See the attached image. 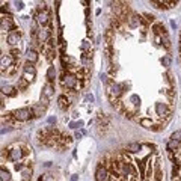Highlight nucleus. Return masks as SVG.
I'll list each match as a JSON object with an SVG mask.
<instances>
[{
  "instance_id": "obj_18",
  "label": "nucleus",
  "mask_w": 181,
  "mask_h": 181,
  "mask_svg": "<svg viewBox=\"0 0 181 181\" xmlns=\"http://www.w3.org/2000/svg\"><path fill=\"white\" fill-rule=\"evenodd\" d=\"M0 174H2V181H11V175L8 171H5V168H2Z\"/></svg>"
},
{
  "instance_id": "obj_15",
  "label": "nucleus",
  "mask_w": 181,
  "mask_h": 181,
  "mask_svg": "<svg viewBox=\"0 0 181 181\" xmlns=\"http://www.w3.org/2000/svg\"><path fill=\"white\" fill-rule=\"evenodd\" d=\"M11 57H12V60L17 63V62H20V50H17V48H12L11 50Z\"/></svg>"
},
{
  "instance_id": "obj_21",
  "label": "nucleus",
  "mask_w": 181,
  "mask_h": 181,
  "mask_svg": "<svg viewBox=\"0 0 181 181\" xmlns=\"http://www.w3.org/2000/svg\"><path fill=\"white\" fill-rule=\"evenodd\" d=\"M171 139H175V140H180V142H181V131H175V133L172 135Z\"/></svg>"
},
{
  "instance_id": "obj_13",
  "label": "nucleus",
  "mask_w": 181,
  "mask_h": 181,
  "mask_svg": "<svg viewBox=\"0 0 181 181\" xmlns=\"http://www.w3.org/2000/svg\"><path fill=\"white\" fill-rule=\"evenodd\" d=\"M140 148H142L140 143H130V145H127V151L128 152H137V151H140Z\"/></svg>"
},
{
  "instance_id": "obj_11",
  "label": "nucleus",
  "mask_w": 181,
  "mask_h": 181,
  "mask_svg": "<svg viewBox=\"0 0 181 181\" xmlns=\"http://www.w3.org/2000/svg\"><path fill=\"white\" fill-rule=\"evenodd\" d=\"M51 94H53V86H51V83H47L44 86V98L48 100L51 97Z\"/></svg>"
},
{
  "instance_id": "obj_2",
  "label": "nucleus",
  "mask_w": 181,
  "mask_h": 181,
  "mask_svg": "<svg viewBox=\"0 0 181 181\" xmlns=\"http://www.w3.org/2000/svg\"><path fill=\"white\" fill-rule=\"evenodd\" d=\"M95 178H97V181H110V172H109V169L104 168L103 165H100L97 168Z\"/></svg>"
},
{
  "instance_id": "obj_9",
  "label": "nucleus",
  "mask_w": 181,
  "mask_h": 181,
  "mask_svg": "<svg viewBox=\"0 0 181 181\" xmlns=\"http://www.w3.org/2000/svg\"><path fill=\"white\" fill-rule=\"evenodd\" d=\"M181 145L180 140H175V139H171V142L168 143V151H175V149H178Z\"/></svg>"
},
{
  "instance_id": "obj_8",
  "label": "nucleus",
  "mask_w": 181,
  "mask_h": 181,
  "mask_svg": "<svg viewBox=\"0 0 181 181\" xmlns=\"http://www.w3.org/2000/svg\"><path fill=\"white\" fill-rule=\"evenodd\" d=\"M18 38H20V32H12V33L8 35V43L11 45L17 44L18 43Z\"/></svg>"
},
{
  "instance_id": "obj_16",
  "label": "nucleus",
  "mask_w": 181,
  "mask_h": 181,
  "mask_svg": "<svg viewBox=\"0 0 181 181\" xmlns=\"http://www.w3.org/2000/svg\"><path fill=\"white\" fill-rule=\"evenodd\" d=\"M17 70H18L17 63H12V65H11V67H9V68H8L5 73H6V76H14V74L17 73ZM5 73H3V74H5Z\"/></svg>"
},
{
  "instance_id": "obj_6",
  "label": "nucleus",
  "mask_w": 181,
  "mask_h": 181,
  "mask_svg": "<svg viewBox=\"0 0 181 181\" xmlns=\"http://www.w3.org/2000/svg\"><path fill=\"white\" fill-rule=\"evenodd\" d=\"M152 30H154L155 36H159V35H162V36H168V33H166V29H165V26H163L162 23H157V24H154Z\"/></svg>"
},
{
  "instance_id": "obj_22",
  "label": "nucleus",
  "mask_w": 181,
  "mask_h": 181,
  "mask_svg": "<svg viewBox=\"0 0 181 181\" xmlns=\"http://www.w3.org/2000/svg\"><path fill=\"white\" fill-rule=\"evenodd\" d=\"M143 17L146 18V21H148V23H152V21H154V15H149V14H145Z\"/></svg>"
},
{
  "instance_id": "obj_1",
  "label": "nucleus",
  "mask_w": 181,
  "mask_h": 181,
  "mask_svg": "<svg viewBox=\"0 0 181 181\" xmlns=\"http://www.w3.org/2000/svg\"><path fill=\"white\" fill-rule=\"evenodd\" d=\"M14 118L17 121H27L30 118H33L32 115V109H27V107H23V109H18L14 112Z\"/></svg>"
},
{
  "instance_id": "obj_17",
  "label": "nucleus",
  "mask_w": 181,
  "mask_h": 181,
  "mask_svg": "<svg viewBox=\"0 0 181 181\" xmlns=\"http://www.w3.org/2000/svg\"><path fill=\"white\" fill-rule=\"evenodd\" d=\"M140 125L145 127V128H149V130H151L152 122H151V119H148V118H142V119H140Z\"/></svg>"
},
{
  "instance_id": "obj_3",
  "label": "nucleus",
  "mask_w": 181,
  "mask_h": 181,
  "mask_svg": "<svg viewBox=\"0 0 181 181\" xmlns=\"http://www.w3.org/2000/svg\"><path fill=\"white\" fill-rule=\"evenodd\" d=\"M76 83H77V77H74V76H71V74H62V85H63V88H68V89H74V86H76Z\"/></svg>"
},
{
  "instance_id": "obj_20",
  "label": "nucleus",
  "mask_w": 181,
  "mask_h": 181,
  "mask_svg": "<svg viewBox=\"0 0 181 181\" xmlns=\"http://www.w3.org/2000/svg\"><path fill=\"white\" fill-rule=\"evenodd\" d=\"M155 180L160 181L162 180V171H160V163L157 162V165H155Z\"/></svg>"
},
{
  "instance_id": "obj_12",
  "label": "nucleus",
  "mask_w": 181,
  "mask_h": 181,
  "mask_svg": "<svg viewBox=\"0 0 181 181\" xmlns=\"http://www.w3.org/2000/svg\"><path fill=\"white\" fill-rule=\"evenodd\" d=\"M3 94L9 95V97H15L17 95V89L12 86H3Z\"/></svg>"
},
{
  "instance_id": "obj_10",
  "label": "nucleus",
  "mask_w": 181,
  "mask_h": 181,
  "mask_svg": "<svg viewBox=\"0 0 181 181\" xmlns=\"http://www.w3.org/2000/svg\"><path fill=\"white\" fill-rule=\"evenodd\" d=\"M27 59H29L30 63H35V62L38 60V53H36L35 50H29V51H27Z\"/></svg>"
},
{
  "instance_id": "obj_19",
  "label": "nucleus",
  "mask_w": 181,
  "mask_h": 181,
  "mask_svg": "<svg viewBox=\"0 0 181 181\" xmlns=\"http://www.w3.org/2000/svg\"><path fill=\"white\" fill-rule=\"evenodd\" d=\"M47 79H48V83H51V82H53V79H54V68H53V67H50V68H48Z\"/></svg>"
},
{
  "instance_id": "obj_4",
  "label": "nucleus",
  "mask_w": 181,
  "mask_h": 181,
  "mask_svg": "<svg viewBox=\"0 0 181 181\" xmlns=\"http://www.w3.org/2000/svg\"><path fill=\"white\" fill-rule=\"evenodd\" d=\"M24 79L27 80V82H30V80H33L35 79V76H36V70H35V67L30 63V62H27L26 65H24Z\"/></svg>"
},
{
  "instance_id": "obj_14",
  "label": "nucleus",
  "mask_w": 181,
  "mask_h": 181,
  "mask_svg": "<svg viewBox=\"0 0 181 181\" xmlns=\"http://www.w3.org/2000/svg\"><path fill=\"white\" fill-rule=\"evenodd\" d=\"M27 88V80L24 79V77H21V79H18V82H17V89L20 90H24Z\"/></svg>"
},
{
  "instance_id": "obj_7",
  "label": "nucleus",
  "mask_w": 181,
  "mask_h": 181,
  "mask_svg": "<svg viewBox=\"0 0 181 181\" xmlns=\"http://www.w3.org/2000/svg\"><path fill=\"white\" fill-rule=\"evenodd\" d=\"M57 106H59L62 110H67V109L70 107V98L65 97V95H60L59 100H57Z\"/></svg>"
},
{
  "instance_id": "obj_5",
  "label": "nucleus",
  "mask_w": 181,
  "mask_h": 181,
  "mask_svg": "<svg viewBox=\"0 0 181 181\" xmlns=\"http://www.w3.org/2000/svg\"><path fill=\"white\" fill-rule=\"evenodd\" d=\"M45 109H47V104H36V106H33L32 107V115H33V118H36V116H41L43 113L45 112Z\"/></svg>"
},
{
  "instance_id": "obj_23",
  "label": "nucleus",
  "mask_w": 181,
  "mask_h": 181,
  "mask_svg": "<svg viewBox=\"0 0 181 181\" xmlns=\"http://www.w3.org/2000/svg\"><path fill=\"white\" fill-rule=\"evenodd\" d=\"M162 63H165V65L168 67V65L171 63V59H169V57H165V59H162Z\"/></svg>"
}]
</instances>
